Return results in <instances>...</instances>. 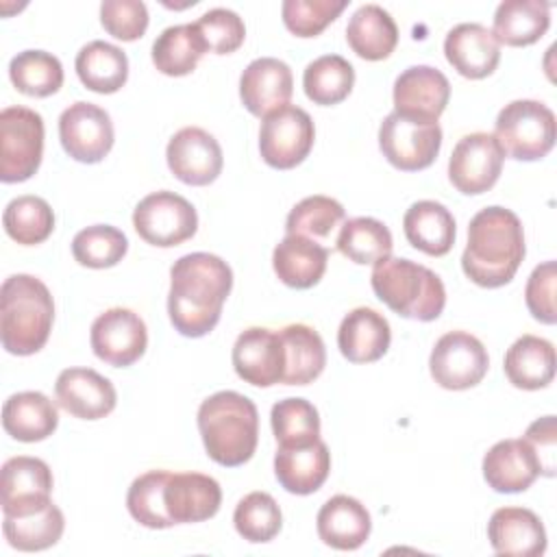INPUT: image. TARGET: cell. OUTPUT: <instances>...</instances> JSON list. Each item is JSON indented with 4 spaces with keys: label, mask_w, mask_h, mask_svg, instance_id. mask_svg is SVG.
<instances>
[{
    "label": "cell",
    "mask_w": 557,
    "mask_h": 557,
    "mask_svg": "<svg viewBox=\"0 0 557 557\" xmlns=\"http://www.w3.org/2000/svg\"><path fill=\"white\" fill-rule=\"evenodd\" d=\"M168 313L185 337H202L215 329L222 305L233 287V272L224 259L209 252L183 255L170 270Z\"/></svg>",
    "instance_id": "obj_1"
},
{
    "label": "cell",
    "mask_w": 557,
    "mask_h": 557,
    "mask_svg": "<svg viewBox=\"0 0 557 557\" xmlns=\"http://www.w3.org/2000/svg\"><path fill=\"white\" fill-rule=\"evenodd\" d=\"M524 259V231L520 218L505 207L481 209L468 226L461 255L463 274L487 289L507 285Z\"/></svg>",
    "instance_id": "obj_2"
},
{
    "label": "cell",
    "mask_w": 557,
    "mask_h": 557,
    "mask_svg": "<svg viewBox=\"0 0 557 557\" xmlns=\"http://www.w3.org/2000/svg\"><path fill=\"white\" fill-rule=\"evenodd\" d=\"M198 431L207 455L226 468L246 463L259 442V413L239 392H215L198 407Z\"/></svg>",
    "instance_id": "obj_3"
},
{
    "label": "cell",
    "mask_w": 557,
    "mask_h": 557,
    "mask_svg": "<svg viewBox=\"0 0 557 557\" xmlns=\"http://www.w3.org/2000/svg\"><path fill=\"white\" fill-rule=\"evenodd\" d=\"M54 302L50 289L30 274L4 278L0 289V339L11 355H35L50 337Z\"/></svg>",
    "instance_id": "obj_4"
},
{
    "label": "cell",
    "mask_w": 557,
    "mask_h": 557,
    "mask_svg": "<svg viewBox=\"0 0 557 557\" xmlns=\"http://www.w3.org/2000/svg\"><path fill=\"white\" fill-rule=\"evenodd\" d=\"M370 283L379 300L403 318L431 322L444 311L446 289L442 278L411 259L385 257L376 261Z\"/></svg>",
    "instance_id": "obj_5"
},
{
    "label": "cell",
    "mask_w": 557,
    "mask_h": 557,
    "mask_svg": "<svg viewBox=\"0 0 557 557\" xmlns=\"http://www.w3.org/2000/svg\"><path fill=\"white\" fill-rule=\"evenodd\" d=\"M494 137L511 159L537 161L555 146V113L537 100H513L500 109Z\"/></svg>",
    "instance_id": "obj_6"
},
{
    "label": "cell",
    "mask_w": 557,
    "mask_h": 557,
    "mask_svg": "<svg viewBox=\"0 0 557 557\" xmlns=\"http://www.w3.org/2000/svg\"><path fill=\"white\" fill-rule=\"evenodd\" d=\"M44 120L26 107H7L0 113V181H28L41 163Z\"/></svg>",
    "instance_id": "obj_7"
},
{
    "label": "cell",
    "mask_w": 557,
    "mask_h": 557,
    "mask_svg": "<svg viewBox=\"0 0 557 557\" xmlns=\"http://www.w3.org/2000/svg\"><path fill=\"white\" fill-rule=\"evenodd\" d=\"M379 146L394 168L418 172L435 161L442 146V128L433 120L392 111L379 126Z\"/></svg>",
    "instance_id": "obj_8"
},
{
    "label": "cell",
    "mask_w": 557,
    "mask_h": 557,
    "mask_svg": "<svg viewBox=\"0 0 557 557\" xmlns=\"http://www.w3.org/2000/svg\"><path fill=\"white\" fill-rule=\"evenodd\" d=\"M133 226L144 242L159 248H172L194 237L198 215L187 198L161 189L137 202L133 211Z\"/></svg>",
    "instance_id": "obj_9"
},
{
    "label": "cell",
    "mask_w": 557,
    "mask_h": 557,
    "mask_svg": "<svg viewBox=\"0 0 557 557\" xmlns=\"http://www.w3.org/2000/svg\"><path fill=\"white\" fill-rule=\"evenodd\" d=\"M315 139L311 115L294 104H285L263 117L259 131L261 159L276 170H292L300 165Z\"/></svg>",
    "instance_id": "obj_10"
},
{
    "label": "cell",
    "mask_w": 557,
    "mask_h": 557,
    "mask_svg": "<svg viewBox=\"0 0 557 557\" xmlns=\"http://www.w3.org/2000/svg\"><path fill=\"white\" fill-rule=\"evenodd\" d=\"M490 357L481 339L466 331L444 333L429 357L433 381L444 389H470L483 381Z\"/></svg>",
    "instance_id": "obj_11"
},
{
    "label": "cell",
    "mask_w": 557,
    "mask_h": 557,
    "mask_svg": "<svg viewBox=\"0 0 557 557\" xmlns=\"http://www.w3.org/2000/svg\"><path fill=\"white\" fill-rule=\"evenodd\" d=\"M505 152L494 135H463L450 154L448 178L466 196H476L494 187L503 172Z\"/></svg>",
    "instance_id": "obj_12"
},
{
    "label": "cell",
    "mask_w": 557,
    "mask_h": 557,
    "mask_svg": "<svg viewBox=\"0 0 557 557\" xmlns=\"http://www.w3.org/2000/svg\"><path fill=\"white\" fill-rule=\"evenodd\" d=\"M89 342L98 359L115 368H126L144 355L148 346V331L139 313L113 307L94 320Z\"/></svg>",
    "instance_id": "obj_13"
},
{
    "label": "cell",
    "mask_w": 557,
    "mask_h": 557,
    "mask_svg": "<svg viewBox=\"0 0 557 557\" xmlns=\"http://www.w3.org/2000/svg\"><path fill=\"white\" fill-rule=\"evenodd\" d=\"M63 150L81 163H98L113 148V124L104 109L91 102H74L59 117Z\"/></svg>",
    "instance_id": "obj_14"
},
{
    "label": "cell",
    "mask_w": 557,
    "mask_h": 557,
    "mask_svg": "<svg viewBox=\"0 0 557 557\" xmlns=\"http://www.w3.org/2000/svg\"><path fill=\"white\" fill-rule=\"evenodd\" d=\"M170 172L187 185L213 183L224 165L218 139L200 126H185L172 135L165 148Z\"/></svg>",
    "instance_id": "obj_15"
},
{
    "label": "cell",
    "mask_w": 557,
    "mask_h": 557,
    "mask_svg": "<svg viewBox=\"0 0 557 557\" xmlns=\"http://www.w3.org/2000/svg\"><path fill=\"white\" fill-rule=\"evenodd\" d=\"M231 359L237 376L255 387L283 383L285 348L278 331L263 326L242 331L233 344Z\"/></svg>",
    "instance_id": "obj_16"
},
{
    "label": "cell",
    "mask_w": 557,
    "mask_h": 557,
    "mask_svg": "<svg viewBox=\"0 0 557 557\" xmlns=\"http://www.w3.org/2000/svg\"><path fill=\"white\" fill-rule=\"evenodd\" d=\"M52 492V472L37 457H11L2 466L0 496L4 516H28L44 509Z\"/></svg>",
    "instance_id": "obj_17"
},
{
    "label": "cell",
    "mask_w": 557,
    "mask_h": 557,
    "mask_svg": "<svg viewBox=\"0 0 557 557\" xmlns=\"http://www.w3.org/2000/svg\"><path fill=\"white\" fill-rule=\"evenodd\" d=\"M61 409L81 420H100L115 409L113 383L91 368H65L54 383Z\"/></svg>",
    "instance_id": "obj_18"
},
{
    "label": "cell",
    "mask_w": 557,
    "mask_h": 557,
    "mask_svg": "<svg viewBox=\"0 0 557 557\" xmlns=\"http://www.w3.org/2000/svg\"><path fill=\"white\" fill-rule=\"evenodd\" d=\"M448 98V78L431 65H411L394 83V111L409 117L437 122Z\"/></svg>",
    "instance_id": "obj_19"
},
{
    "label": "cell",
    "mask_w": 557,
    "mask_h": 557,
    "mask_svg": "<svg viewBox=\"0 0 557 557\" xmlns=\"http://www.w3.org/2000/svg\"><path fill=\"white\" fill-rule=\"evenodd\" d=\"M294 91V76L285 61L274 57H261L246 65L239 78V96L244 107L265 117L272 111L285 107Z\"/></svg>",
    "instance_id": "obj_20"
},
{
    "label": "cell",
    "mask_w": 557,
    "mask_h": 557,
    "mask_svg": "<svg viewBox=\"0 0 557 557\" xmlns=\"http://www.w3.org/2000/svg\"><path fill=\"white\" fill-rule=\"evenodd\" d=\"M540 474L542 463L524 437L496 442L483 457V479L500 494L524 492Z\"/></svg>",
    "instance_id": "obj_21"
},
{
    "label": "cell",
    "mask_w": 557,
    "mask_h": 557,
    "mask_svg": "<svg viewBox=\"0 0 557 557\" xmlns=\"http://www.w3.org/2000/svg\"><path fill=\"white\" fill-rule=\"evenodd\" d=\"M163 500L174 524L202 522L218 513L222 505V490L209 474L170 472Z\"/></svg>",
    "instance_id": "obj_22"
},
{
    "label": "cell",
    "mask_w": 557,
    "mask_h": 557,
    "mask_svg": "<svg viewBox=\"0 0 557 557\" xmlns=\"http://www.w3.org/2000/svg\"><path fill=\"white\" fill-rule=\"evenodd\" d=\"M444 54L461 76L479 81L496 70L500 61V44L483 24L463 22L448 30Z\"/></svg>",
    "instance_id": "obj_23"
},
{
    "label": "cell",
    "mask_w": 557,
    "mask_h": 557,
    "mask_svg": "<svg viewBox=\"0 0 557 557\" xmlns=\"http://www.w3.org/2000/svg\"><path fill=\"white\" fill-rule=\"evenodd\" d=\"M487 540L498 555L537 557L546 550V531L535 511L500 507L487 522Z\"/></svg>",
    "instance_id": "obj_24"
},
{
    "label": "cell",
    "mask_w": 557,
    "mask_h": 557,
    "mask_svg": "<svg viewBox=\"0 0 557 557\" xmlns=\"http://www.w3.org/2000/svg\"><path fill=\"white\" fill-rule=\"evenodd\" d=\"M331 472V453L322 440L307 446H278L274 474L289 494L307 496L322 487Z\"/></svg>",
    "instance_id": "obj_25"
},
{
    "label": "cell",
    "mask_w": 557,
    "mask_h": 557,
    "mask_svg": "<svg viewBox=\"0 0 557 557\" xmlns=\"http://www.w3.org/2000/svg\"><path fill=\"white\" fill-rule=\"evenodd\" d=\"M320 540L337 550H355L366 544L372 531V520L357 498L337 494L329 498L315 518Z\"/></svg>",
    "instance_id": "obj_26"
},
{
    "label": "cell",
    "mask_w": 557,
    "mask_h": 557,
    "mask_svg": "<svg viewBox=\"0 0 557 557\" xmlns=\"http://www.w3.org/2000/svg\"><path fill=\"white\" fill-rule=\"evenodd\" d=\"M392 342L389 322L370 307H357L348 311L337 329L339 352L350 363L379 361Z\"/></svg>",
    "instance_id": "obj_27"
},
{
    "label": "cell",
    "mask_w": 557,
    "mask_h": 557,
    "mask_svg": "<svg viewBox=\"0 0 557 557\" xmlns=\"http://www.w3.org/2000/svg\"><path fill=\"white\" fill-rule=\"evenodd\" d=\"M329 250L318 244L315 239L302 235H285L274 252H272V268L281 283L294 289H309L326 272Z\"/></svg>",
    "instance_id": "obj_28"
},
{
    "label": "cell",
    "mask_w": 557,
    "mask_h": 557,
    "mask_svg": "<svg viewBox=\"0 0 557 557\" xmlns=\"http://www.w3.org/2000/svg\"><path fill=\"white\" fill-rule=\"evenodd\" d=\"M57 405L41 392H20L4 400L2 426L17 442H41L57 431Z\"/></svg>",
    "instance_id": "obj_29"
},
{
    "label": "cell",
    "mask_w": 557,
    "mask_h": 557,
    "mask_svg": "<svg viewBox=\"0 0 557 557\" xmlns=\"http://www.w3.org/2000/svg\"><path fill=\"white\" fill-rule=\"evenodd\" d=\"M403 231L413 248L431 257L446 255L455 244V218L435 200L413 202L405 211Z\"/></svg>",
    "instance_id": "obj_30"
},
{
    "label": "cell",
    "mask_w": 557,
    "mask_h": 557,
    "mask_svg": "<svg viewBox=\"0 0 557 557\" xmlns=\"http://www.w3.org/2000/svg\"><path fill=\"white\" fill-rule=\"evenodd\" d=\"M503 368L513 387L542 389L555 376V348L544 337L522 335L507 348Z\"/></svg>",
    "instance_id": "obj_31"
},
{
    "label": "cell",
    "mask_w": 557,
    "mask_h": 557,
    "mask_svg": "<svg viewBox=\"0 0 557 557\" xmlns=\"http://www.w3.org/2000/svg\"><path fill=\"white\" fill-rule=\"evenodd\" d=\"M346 41L357 57L366 61H383L398 44V26L383 7L363 4L348 20Z\"/></svg>",
    "instance_id": "obj_32"
},
{
    "label": "cell",
    "mask_w": 557,
    "mask_h": 557,
    "mask_svg": "<svg viewBox=\"0 0 557 557\" xmlns=\"http://www.w3.org/2000/svg\"><path fill=\"white\" fill-rule=\"evenodd\" d=\"M550 7L540 0H505L494 13V37L505 46H531L550 26Z\"/></svg>",
    "instance_id": "obj_33"
},
{
    "label": "cell",
    "mask_w": 557,
    "mask_h": 557,
    "mask_svg": "<svg viewBox=\"0 0 557 557\" xmlns=\"http://www.w3.org/2000/svg\"><path fill=\"white\" fill-rule=\"evenodd\" d=\"M285 348V385H307L315 381L326 366L324 342L307 324H287L278 331Z\"/></svg>",
    "instance_id": "obj_34"
},
{
    "label": "cell",
    "mask_w": 557,
    "mask_h": 557,
    "mask_svg": "<svg viewBox=\"0 0 557 557\" xmlns=\"http://www.w3.org/2000/svg\"><path fill=\"white\" fill-rule=\"evenodd\" d=\"M81 83L96 94H115L124 87L128 78V59L126 54L107 41L85 44L74 61Z\"/></svg>",
    "instance_id": "obj_35"
},
{
    "label": "cell",
    "mask_w": 557,
    "mask_h": 557,
    "mask_svg": "<svg viewBox=\"0 0 557 557\" xmlns=\"http://www.w3.org/2000/svg\"><path fill=\"white\" fill-rule=\"evenodd\" d=\"M207 52L196 24L168 26L152 44V63L165 76H185Z\"/></svg>",
    "instance_id": "obj_36"
},
{
    "label": "cell",
    "mask_w": 557,
    "mask_h": 557,
    "mask_svg": "<svg viewBox=\"0 0 557 557\" xmlns=\"http://www.w3.org/2000/svg\"><path fill=\"white\" fill-rule=\"evenodd\" d=\"M65 529L61 509L54 503H48L44 509L28 516H4L2 531L7 542L24 553L46 550L54 546Z\"/></svg>",
    "instance_id": "obj_37"
},
{
    "label": "cell",
    "mask_w": 557,
    "mask_h": 557,
    "mask_svg": "<svg viewBox=\"0 0 557 557\" xmlns=\"http://www.w3.org/2000/svg\"><path fill=\"white\" fill-rule=\"evenodd\" d=\"M9 78L20 94L46 98L61 89L63 65L46 50H24L11 59Z\"/></svg>",
    "instance_id": "obj_38"
},
{
    "label": "cell",
    "mask_w": 557,
    "mask_h": 557,
    "mask_svg": "<svg viewBox=\"0 0 557 557\" xmlns=\"http://www.w3.org/2000/svg\"><path fill=\"white\" fill-rule=\"evenodd\" d=\"M355 85L352 65L339 54H324L313 59L302 74V87L311 102L331 107L348 98Z\"/></svg>",
    "instance_id": "obj_39"
},
{
    "label": "cell",
    "mask_w": 557,
    "mask_h": 557,
    "mask_svg": "<svg viewBox=\"0 0 557 557\" xmlns=\"http://www.w3.org/2000/svg\"><path fill=\"white\" fill-rule=\"evenodd\" d=\"M394 242L389 228L374 218H352L344 222L337 235V250L359 265L389 257Z\"/></svg>",
    "instance_id": "obj_40"
},
{
    "label": "cell",
    "mask_w": 557,
    "mask_h": 557,
    "mask_svg": "<svg viewBox=\"0 0 557 557\" xmlns=\"http://www.w3.org/2000/svg\"><path fill=\"white\" fill-rule=\"evenodd\" d=\"M2 224L13 242L22 246H35L50 237L54 228V213L44 198L26 194L13 198L4 207Z\"/></svg>",
    "instance_id": "obj_41"
},
{
    "label": "cell",
    "mask_w": 557,
    "mask_h": 557,
    "mask_svg": "<svg viewBox=\"0 0 557 557\" xmlns=\"http://www.w3.org/2000/svg\"><path fill=\"white\" fill-rule=\"evenodd\" d=\"M278 446H307L320 440L318 409L305 398H283L270 411Z\"/></svg>",
    "instance_id": "obj_42"
},
{
    "label": "cell",
    "mask_w": 557,
    "mask_h": 557,
    "mask_svg": "<svg viewBox=\"0 0 557 557\" xmlns=\"http://www.w3.org/2000/svg\"><path fill=\"white\" fill-rule=\"evenodd\" d=\"M168 479H170L168 470H148L131 483L126 494V507L133 520H137L148 529L174 527L163 500Z\"/></svg>",
    "instance_id": "obj_43"
},
{
    "label": "cell",
    "mask_w": 557,
    "mask_h": 557,
    "mask_svg": "<svg viewBox=\"0 0 557 557\" xmlns=\"http://www.w3.org/2000/svg\"><path fill=\"white\" fill-rule=\"evenodd\" d=\"M128 250L126 235L109 224H94L78 231L72 239V255L74 259L94 270L111 268L122 261Z\"/></svg>",
    "instance_id": "obj_44"
},
{
    "label": "cell",
    "mask_w": 557,
    "mask_h": 557,
    "mask_svg": "<svg viewBox=\"0 0 557 557\" xmlns=\"http://www.w3.org/2000/svg\"><path fill=\"white\" fill-rule=\"evenodd\" d=\"M233 524L237 533L252 544L270 542L276 537L283 524L281 507L268 492H250L237 503Z\"/></svg>",
    "instance_id": "obj_45"
},
{
    "label": "cell",
    "mask_w": 557,
    "mask_h": 557,
    "mask_svg": "<svg viewBox=\"0 0 557 557\" xmlns=\"http://www.w3.org/2000/svg\"><path fill=\"white\" fill-rule=\"evenodd\" d=\"M344 207L329 196H307L287 215L285 231L287 235H302V237H318L324 239L333 233V228L344 220Z\"/></svg>",
    "instance_id": "obj_46"
},
{
    "label": "cell",
    "mask_w": 557,
    "mask_h": 557,
    "mask_svg": "<svg viewBox=\"0 0 557 557\" xmlns=\"http://www.w3.org/2000/svg\"><path fill=\"white\" fill-rule=\"evenodd\" d=\"M348 7V0H285L283 24L296 37L320 35Z\"/></svg>",
    "instance_id": "obj_47"
},
{
    "label": "cell",
    "mask_w": 557,
    "mask_h": 557,
    "mask_svg": "<svg viewBox=\"0 0 557 557\" xmlns=\"http://www.w3.org/2000/svg\"><path fill=\"white\" fill-rule=\"evenodd\" d=\"M194 24L205 41L207 52L231 54L244 44V37H246L244 20L231 9H222V7L209 9Z\"/></svg>",
    "instance_id": "obj_48"
},
{
    "label": "cell",
    "mask_w": 557,
    "mask_h": 557,
    "mask_svg": "<svg viewBox=\"0 0 557 557\" xmlns=\"http://www.w3.org/2000/svg\"><path fill=\"white\" fill-rule=\"evenodd\" d=\"M100 22L111 37L135 41L148 28V9L139 0H104L100 4Z\"/></svg>",
    "instance_id": "obj_49"
},
{
    "label": "cell",
    "mask_w": 557,
    "mask_h": 557,
    "mask_svg": "<svg viewBox=\"0 0 557 557\" xmlns=\"http://www.w3.org/2000/svg\"><path fill=\"white\" fill-rule=\"evenodd\" d=\"M555 261H544L540 263L524 287V300L535 320L542 324H555L557 313H555Z\"/></svg>",
    "instance_id": "obj_50"
},
{
    "label": "cell",
    "mask_w": 557,
    "mask_h": 557,
    "mask_svg": "<svg viewBox=\"0 0 557 557\" xmlns=\"http://www.w3.org/2000/svg\"><path fill=\"white\" fill-rule=\"evenodd\" d=\"M524 440L531 444L535 450L540 463H542V474L544 476H555V450H557V429H555V416H544L535 422L529 424Z\"/></svg>",
    "instance_id": "obj_51"
}]
</instances>
